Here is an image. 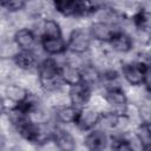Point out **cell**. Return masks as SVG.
<instances>
[{
    "instance_id": "obj_1",
    "label": "cell",
    "mask_w": 151,
    "mask_h": 151,
    "mask_svg": "<svg viewBox=\"0 0 151 151\" xmlns=\"http://www.w3.org/2000/svg\"><path fill=\"white\" fill-rule=\"evenodd\" d=\"M39 83L47 91H55L64 83L61 78V67L53 59L44 60L39 66Z\"/></svg>"
},
{
    "instance_id": "obj_2",
    "label": "cell",
    "mask_w": 151,
    "mask_h": 151,
    "mask_svg": "<svg viewBox=\"0 0 151 151\" xmlns=\"http://www.w3.org/2000/svg\"><path fill=\"white\" fill-rule=\"evenodd\" d=\"M54 8L65 17L86 15L93 12L90 0H53Z\"/></svg>"
},
{
    "instance_id": "obj_3",
    "label": "cell",
    "mask_w": 151,
    "mask_h": 151,
    "mask_svg": "<svg viewBox=\"0 0 151 151\" xmlns=\"http://www.w3.org/2000/svg\"><path fill=\"white\" fill-rule=\"evenodd\" d=\"M122 72L124 78L130 85L138 86L146 81V78L150 71L139 61H134V63H129L123 65Z\"/></svg>"
},
{
    "instance_id": "obj_4",
    "label": "cell",
    "mask_w": 151,
    "mask_h": 151,
    "mask_svg": "<svg viewBox=\"0 0 151 151\" xmlns=\"http://www.w3.org/2000/svg\"><path fill=\"white\" fill-rule=\"evenodd\" d=\"M90 33H87L85 29L83 28H76L71 35H70V40L67 42V47L72 53L76 54H80L84 53L85 51H87V48L90 47Z\"/></svg>"
},
{
    "instance_id": "obj_5",
    "label": "cell",
    "mask_w": 151,
    "mask_h": 151,
    "mask_svg": "<svg viewBox=\"0 0 151 151\" xmlns=\"http://www.w3.org/2000/svg\"><path fill=\"white\" fill-rule=\"evenodd\" d=\"M106 103L113 107V110L118 113H123L126 111L127 107V97L124 93V91L119 87H112L110 88L105 94Z\"/></svg>"
},
{
    "instance_id": "obj_6",
    "label": "cell",
    "mask_w": 151,
    "mask_h": 151,
    "mask_svg": "<svg viewBox=\"0 0 151 151\" xmlns=\"http://www.w3.org/2000/svg\"><path fill=\"white\" fill-rule=\"evenodd\" d=\"M100 119V113L93 109H81L78 113V117L76 119V125L83 130V131H88L92 130Z\"/></svg>"
},
{
    "instance_id": "obj_7",
    "label": "cell",
    "mask_w": 151,
    "mask_h": 151,
    "mask_svg": "<svg viewBox=\"0 0 151 151\" xmlns=\"http://www.w3.org/2000/svg\"><path fill=\"white\" fill-rule=\"evenodd\" d=\"M91 96V90L90 86L86 85L85 83H79L76 85H72L68 92V97H70V101L73 104V106L78 107V106H83L85 105Z\"/></svg>"
},
{
    "instance_id": "obj_8",
    "label": "cell",
    "mask_w": 151,
    "mask_h": 151,
    "mask_svg": "<svg viewBox=\"0 0 151 151\" xmlns=\"http://www.w3.org/2000/svg\"><path fill=\"white\" fill-rule=\"evenodd\" d=\"M114 33L116 31L113 29V27L106 21H97L92 24L90 28L91 37L99 41H110Z\"/></svg>"
},
{
    "instance_id": "obj_9",
    "label": "cell",
    "mask_w": 151,
    "mask_h": 151,
    "mask_svg": "<svg viewBox=\"0 0 151 151\" xmlns=\"http://www.w3.org/2000/svg\"><path fill=\"white\" fill-rule=\"evenodd\" d=\"M41 45L44 51L48 54H61L67 47L61 37H42Z\"/></svg>"
},
{
    "instance_id": "obj_10",
    "label": "cell",
    "mask_w": 151,
    "mask_h": 151,
    "mask_svg": "<svg viewBox=\"0 0 151 151\" xmlns=\"http://www.w3.org/2000/svg\"><path fill=\"white\" fill-rule=\"evenodd\" d=\"M109 42H110L111 47L114 51L122 52V53L129 52L132 48V45H133V41H132L131 37L129 34H126L125 32H116L112 35V38L110 39Z\"/></svg>"
},
{
    "instance_id": "obj_11",
    "label": "cell",
    "mask_w": 151,
    "mask_h": 151,
    "mask_svg": "<svg viewBox=\"0 0 151 151\" xmlns=\"http://www.w3.org/2000/svg\"><path fill=\"white\" fill-rule=\"evenodd\" d=\"M13 60L15 65L21 70H31L37 64L35 54L29 50H21L14 54Z\"/></svg>"
},
{
    "instance_id": "obj_12",
    "label": "cell",
    "mask_w": 151,
    "mask_h": 151,
    "mask_svg": "<svg viewBox=\"0 0 151 151\" xmlns=\"http://www.w3.org/2000/svg\"><path fill=\"white\" fill-rule=\"evenodd\" d=\"M52 139L55 143L57 147L60 149V150H65V151L73 150L74 146H76L73 137L67 131L61 130V129H54Z\"/></svg>"
},
{
    "instance_id": "obj_13",
    "label": "cell",
    "mask_w": 151,
    "mask_h": 151,
    "mask_svg": "<svg viewBox=\"0 0 151 151\" xmlns=\"http://www.w3.org/2000/svg\"><path fill=\"white\" fill-rule=\"evenodd\" d=\"M107 144V137L101 130H93L85 137V145L90 150H101Z\"/></svg>"
},
{
    "instance_id": "obj_14",
    "label": "cell",
    "mask_w": 151,
    "mask_h": 151,
    "mask_svg": "<svg viewBox=\"0 0 151 151\" xmlns=\"http://www.w3.org/2000/svg\"><path fill=\"white\" fill-rule=\"evenodd\" d=\"M14 41L21 50H29L35 41V37L31 29L20 28L14 34Z\"/></svg>"
},
{
    "instance_id": "obj_15",
    "label": "cell",
    "mask_w": 151,
    "mask_h": 151,
    "mask_svg": "<svg viewBox=\"0 0 151 151\" xmlns=\"http://www.w3.org/2000/svg\"><path fill=\"white\" fill-rule=\"evenodd\" d=\"M61 78H63V81L70 86L81 83L80 70L77 66H73L68 63L61 67Z\"/></svg>"
},
{
    "instance_id": "obj_16",
    "label": "cell",
    "mask_w": 151,
    "mask_h": 151,
    "mask_svg": "<svg viewBox=\"0 0 151 151\" xmlns=\"http://www.w3.org/2000/svg\"><path fill=\"white\" fill-rule=\"evenodd\" d=\"M134 26L144 34H151V13L143 9L138 12L133 18Z\"/></svg>"
},
{
    "instance_id": "obj_17",
    "label": "cell",
    "mask_w": 151,
    "mask_h": 151,
    "mask_svg": "<svg viewBox=\"0 0 151 151\" xmlns=\"http://www.w3.org/2000/svg\"><path fill=\"white\" fill-rule=\"evenodd\" d=\"M78 113H79V111L77 110L76 106H61L57 110L55 118L58 122L64 123V124L76 123Z\"/></svg>"
},
{
    "instance_id": "obj_18",
    "label": "cell",
    "mask_w": 151,
    "mask_h": 151,
    "mask_svg": "<svg viewBox=\"0 0 151 151\" xmlns=\"http://www.w3.org/2000/svg\"><path fill=\"white\" fill-rule=\"evenodd\" d=\"M80 74H81V81L85 83L88 86L96 85L99 79H100V74L97 71V68L92 65H86L83 66L80 70Z\"/></svg>"
},
{
    "instance_id": "obj_19",
    "label": "cell",
    "mask_w": 151,
    "mask_h": 151,
    "mask_svg": "<svg viewBox=\"0 0 151 151\" xmlns=\"http://www.w3.org/2000/svg\"><path fill=\"white\" fill-rule=\"evenodd\" d=\"M6 96L9 100L14 101L15 104H20L27 98L28 92L19 85H9L6 88Z\"/></svg>"
},
{
    "instance_id": "obj_20",
    "label": "cell",
    "mask_w": 151,
    "mask_h": 151,
    "mask_svg": "<svg viewBox=\"0 0 151 151\" xmlns=\"http://www.w3.org/2000/svg\"><path fill=\"white\" fill-rule=\"evenodd\" d=\"M120 123V114L118 112H105L100 114L99 123L104 129H113L117 127Z\"/></svg>"
},
{
    "instance_id": "obj_21",
    "label": "cell",
    "mask_w": 151,
    "mask_h": 151,
    "mask_svg": "<svg viewBox=\"0 0 151 151\" xmlns=\"http://www.w3.org/2000/svg\"><path fill=\"white\" fill-rule=\"evenodd\" d=\"M137 139L143 149H151V130L150 126L142 124L137 130Z\"/></svg>"
},
{
    "instance_id": "obj_22",
    "label": "cell",
    "mask_w": 151,
    "mask_h": 151,
    "mask_svg": "<svg viewBox=\"0 0 151 151\" xmlns=\"http://www.w3.org/2000/svg\"><path fill=\"white\" fill-rule=\"evenodd\" d=\"M42 31H44L42 37H61V29L59 24L52 19L45 20Z\"/></svg>"
},
{
    "instance_id": "obj_23",
    "label": "cell",
    "mask_w": 151,
    "mask_h": 151,
    "mask_svg": "<svg viewBox=\"0 0 151 151\" xmlns=\"http://www.w3.org/2000/svg\"><path fill=\"white\" fill-rule=\"evenodd\" d=\"M139 118L142 120V124L151 126V103H144L139 107Z\"/></svg>"
},
{
    "instance_id": "obj_24",
    "label": "cell",
    "mask_w": 151,
    "mask_h": 151,
    "mask_svg": "<svg viewBox=\"0 0 151 151\" xmlns=\"http://www.w3.org/2000/svg\"><path fill=\"white\" fill-rule=\"evenodd\" d=\"M1 5L9 12H17L26 5V0H1Z\"/></svg>"
},
{
    "instance_id": "obj_25",
    "label": "cell",
    "mask_w": 151,
    "mask_h": 151,
    "mask_svg": "<svg viewBox=\"0 0 151 151\" xmlns=\"http://www.w3.org/2000/svg\"><path fill=\"white\" fill-rule=\"evenodd\" d=\"M112 149L114 150H131L133 146L130 144V142L123 137H116L112 140Z\"/></svg>"
}]
</instances>
